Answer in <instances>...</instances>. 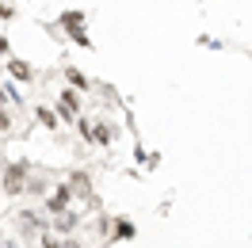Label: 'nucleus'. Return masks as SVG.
<instances>
[{"label": "nucleus", "mask_w": 252, "mask_h": 248, "mask_svg": "<svg viewBox=\"0 0 252 248\" xmlns=\"http://www.w3.org/2000/svg\"><path fill=\"white\" fill-rule=\"evenodd\" d=\"M27 172H31L27 160H19V164H12V168L4 172V195H19V191H27Z\"/></svg>", "instance_id": "1"}, {"label": "nucleus", "mask_w": 252, "mask_h": 248, "mask_svg": "<svg viewBox=\"0 0 252 248\" xmlns=\"http://www.w3.org/2000/svg\"><path fill=\"white\" fill-rule=\"evenodd\" d=\"M16 229L27 237V241H34V233H42V217L34 214V210H19L16 214Z\"/></svg>", "instance_id": "2"}, {"label": "nucleus", "mask_w": 252, "mask_h": 248, "mask_svg": "<svg viewBox=\"0 0 252 248\" xmlns=\"http://www.w3.org/2000/svg\"><path fill=\"white\" fill-rule=\"evenodd\" d=\"M69 199H73V191H69V187H58V191H54V195H50V202H46V210L50 214H65V210H69Z\"/></svg>", "instance_id": "3"}, {"label": "nucleus", "mask_w": 252, "mask_h": 248, "mask_svg": "<svg viewBox=\"0 0 252 248\" xmlns=\"http://www.w3.org/2000/svg\"><path fill=\"white\" fill-rule=\"evenodd\" d=\"M69 191H73V195H80V199H92V180H88V172H73Z\"/></svg>", "instance_id": "4"}, {"label": "nucleus", "mask_w": 252, "mask_h": 248, "mask_svg": "<svg viewBox=\"0 0 252 248\" xmlns=\"http://www.w3.org/2000/svg\"><path fill=\"white\" fill-rule=\"evenodd\" d=\"M77 221H80V217L73 214V210H65V214L54 217V229H58V233H73V229H77Z\"/></svg>", "instance_id": "5"}, {"label": "nucleus", "mask_w": 252, "mask_h": 248, "mask_svg": "<svg viewBox=\"0 0 252 248\" xmlns=\"http://www.w3.org/2000/svg\"><path fill=\"white\" fill-rule=\"evenodd\" d=\"M130 237H134V221L119 217V221H115V241H130Z\"/></svg>", "instance_id": "6"}, {"label": "nucleus", "mask_w": 252, "mask_h": 248, "mask_svg": "<svg viewBox=\"0 0 252 248\" xmlns=\"http://www.w3.org/2000/svg\"><path fill=\"white\" fill-rule=\"evenodd\" d=\"M8 69H12V77H19V80H31V77H34L27 62H8Z\"/></svg>", "instance_id": "7"}, {"label": "nucleus", "mask_w": 252, "mask_h": 248, "mask_svg": "<svg viewBox=\"0 0 252 248\" xmlns=\"http://www.w3.org/2000/svg\"><path fill=\"white\" fill-rule=\"evenodd\" d=\"M42 248H62V241H58L54 233H42Z\"/></svg>", "instance_id": "8"}, {"label": "nucleus", "mask_w": 252, "mask_h": 248, "mask_svg": "<svg viewBox=\"0 0 252 248\" xmlns=\"http://www.w3.org/2000/svg\"><path fill=\"white\" fill-rule=\"evenodd\" d=\"M38 119H42V126H58V119H54L46 107H38Z\"/></svg>", "instance_id": "9"}, {"label": "nucleus", "mask_w": 252, "mask_h": 248, "mask_svg": "<svg viewBox=\"0 0 252 248\" xmlns=\"http://www.w3.org/2000/svg\"><path fill=\"white\" fill-rule=\"evenodd\" d=\"M8 126H12V119H8L4 111H0V130H8Z\"/></svg>", "instance_id": "10"}, {"label": "nucleus", "mask_w": 252, "mask_h": 248, "mask_svg": "<svg viewBox=\"0 0 252 248\" xmlns=\"http://www.w3.org/2000/svg\"><path fill=\"white\" fill-rule=\"evenodd\" d=\"M62 248H84L80 241H62Z\"/></svg>", "instance_id": "11"}, {"label": "nucleus", "mask_w": 252, "mask_h": 248, "mask_svg": "<svg viewBox=\"0 0 252 248\" xmlns=\"http://www.w3.org/2000/svg\"><path fill=\"white\" fill-rule=\"evenodd\" d=\"M0 248H19L16 241H0Z\"/></svg>", "instance_id": "12"}, {"label": "nucleus", "mask_w": 252, "mask_h": 248, "mask_svg": "<svg viewBox=\"0 0 252 248\" xmlns=\"http://www.w3.org/2000/svg\"><path fill=\"white\" fill-rule=\"evenodd\" d=\"M8 95H12V92H8V88H0V103H4V99H8Z\"/></svg>", "instance_id": "13"}]
</instances>
